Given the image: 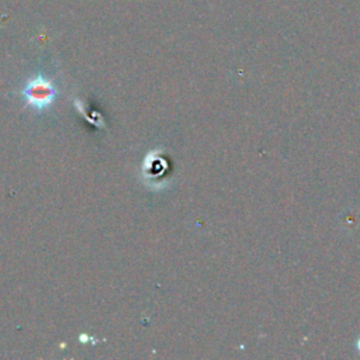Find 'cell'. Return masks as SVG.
<instances>
[{
	"mask_svg": "<svg viewBox=\"0 0 360 360\" xmlns=\"http://www.w3.org/2000/svg\"><path fill=\"white\" fill-rule=\"evenodd\" d=\"M22 94L31 107L37 110H44L53 101L55 87L51 82L38 76L27 82Z\"/></svg>",
	"mask_w": 360,
	"mask_h": 360,
	"instance_id": "cell-1",
	"label": "cell"
}]
</instances>
